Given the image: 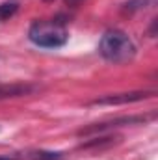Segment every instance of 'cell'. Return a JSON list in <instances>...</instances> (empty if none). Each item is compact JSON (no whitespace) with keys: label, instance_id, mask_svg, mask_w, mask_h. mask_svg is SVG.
Returning <instances> with one entry per match:
<instances>
[{"label":"cell","instance_id":"cell-1","mask_svg":"<svg viewBox=\"0 0 158 160\" xmlns=\"http://www.w3.org/2000/svg\"><path fill=\"white\" fill-rule=\"evenodd\" d=\"M99 52L106 62L126 63L136 56V45L125 32L108 30L99 41Z\"/></svg>","mask_w":158,"mask_h":160},{"label":"cell","instance_id":"cell-2","mask_svg":"<svg viewBox=\"0 0 158 160\" xmlns=\"http://www.w3.org/2000/svg\"><path fill=\"white\" fill-rule=\"evenodd\" d=\"M28 39L41 48H60L69 39L65 24L58 19L52 21H36L28 30Z\"/></svg>","mask_w":158,"mask_h":160},{"label":"cell","instance_id":"cell-3","mask_svg":"<svg viewBox=\"0 0 158 160\" xmlns=\"http://www.w3.org/2000/svg\"><path fill=\"white\" fill-rule=\"evenodd\" d=\"M153 118H155V114H151V116H125V118H116V119L95 123V125H89L86 128H80L78 136H87V134H95V132H104V130H110V128L123 127V125H138V123H145V121L153 119Z\"/></svg>","mask_w":158,"mask_h":160},{"label":"cell","instance_id":"cell-4","mask_svg":"<svg viewBox=\"0 0 158 160\" xmlns=\"http://www.w3.org/2000/svg\"><path fill=\"white\" fill-rule=\"evenodd\" d=\"M155 97V91H130V93H116V95H106L101 97L97 101H93L91 104L95 106H102V104H128V102H140L145 99Z\"/></svg>","mask_w":158,"mask_h":160},{"label":"cell","instance_id":"cell-5","mask_svg":"<svg viewBox=\"0 0 158 160\" xmlns=\"http://www.w3.org/2000/svg\"><path fill=\"white\" fill-rule=\"evenodd\" d=\"M36 88L30 84H0V99H11L32 93Z\"/></svg>","mask_w":158,"mask_h":160},{"label":"cell","instance_id":"cell-6","mask_svg":"<svg viewBox=\"0 0 158 160\" xmlns=\"http://www.w3.org/2000/svg\"><path fill=\"white\" fill-rule=\"evenodd\" d=\"M17 9H19V2L17 0H6V2H2L0 4V22L11 19L17 13Z\"/></svg>","mask_w":158,"mask_h":160},{"label":"cell","instance_id":"cell-7","mask_svg":"<svg viewBox=\"0 0 158 160\" xmlns=\"http://www.w3.org/2000/svg\"><path fill=\"white\" fill-rule=\"evenodd\" d=\"M116 140H119V138H112V136L95 138V140H91V142H87V143H82L80 149H91V147H101V145H112V143H116Z\"/></svg>","mask_w":158,"mask_h":160},{"label":"cell","instance_id":"cell-8","mask_svg":"<svg viewBox=\"0 0 158 160\" xmlns=\"http://www.w3.org/2000/svg\"><path fill=\"white\" fill-rule=\"evenodd\" d=\"M30 158L32 160H62L63 155L62 153H52V151H36V153H30Z\"/></svg>","mask_w":158,"mask_h":160},{"label":"cell","instance_id":"cell-9","mask_svg":"<svg viewBox=\"0 0 158 160\" xmlns=\"http://www.w3.org/2000/svg\"><path fill=\"white\" fill-rule=\"evenodd\" d=\"M0 160H17V158H13V157H0Z\"/></svg>","mask_w":158,"mask_h":160}]
</instances>
